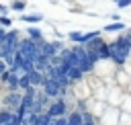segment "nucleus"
<instances>
[{
	"label": "nucleus",
	"mask_w": 131,
	"mask_h": 125,
	"mask_svg": "<svg viewBox=\"0 0 131 125\" xmlns=\"http://www.w3.org/2000/svg\"><path fill=\"white\" fill-rule=\"evenodd\" d=\"M127 53H129V39L127 37H121L119 41H115L108 47V57H113L117 61H125Z\"/></svg>",
	"instance_id": "obj_1"
},
{
	"label": "nucleus",
	"mask_w": 131,
	"mask_h": 125,
	"mask_svg": "<svg viewBox=\"0 0 131 125\" xmlns=\"http://www.w3.org/2000/svg\"><path fill=\"white\" fill-rule=\"evenodd\" d=\"M63 113H66V105H63V102H55V105H51V107L47 109V115L53 117V119H55V117H61Z\"/></svg>",
	"instance_id": "obj_2"
},
{
	"label": "nucleus",
	"mask_w": 131,
	"mask_h": 125,
	"mask_svg": "<svg viewBox=\"0 0 131 125\" xmlns=\"http://www.w3.org/2000/svg\"><path fill=\"white\" fill-rule=\"evenodd\" d=\"M70 37H72L74 41H78V43H86V41H90V39L98 37V33H86V35H80V33H72Z\"/></svg>",
	"instance_id": "obj_3"
},
{
	"label": "nucleus",
	"mask_w": 131,
	"mask_h": 125,
	"mask_svg": "<svg viewBox=\"0 0 131 125\" xmlns=\"http://www.w3.org/2000/svg\"><path fill=\"white\" fill-rule=\"evenodd\" d=\"M68 125H84V117L80 113H74L70 119H68Z\"/></svg>",
	"instance_id": "obj_4"
},
{
	"label": "nucleus",
	"mask_w": 131,
	"mask_h": 125,
	"mask_svg": "<svg viewBox=\"0 0 131 125\" xmlns=\"http://www.w3.org/2000/svg\"><path fill=\"white\" fill-rule=\"evenodd\" d=\"M25 20H29V23H37V20H41V16H39V14H33V16H25Z\"/></svg>",
	"instance_id": "obj_5"
},
{
	"label": "nucleus",
	"mask_w": 131,
	"mask_h": 125,
	"mask_svg": "<svg viewBox=\"0 0 131 125\" xmlns=\"http://www.w3.org/2000/svg\"><path fill=\"white\" fill-rule=\"evenodd\" d=\"M12 8H14V10H23V8H25V2H20V0H18V2H14V4H12Z\"/></svg>",
	"instance_id": "obj_6"
},
{
	"label": "nucleus",
	"mask_w": 131,
	"mask_h": 125,
	"mask_svg": "<svg viewBox=\"0 0 131 125\" xmlns=\"http://www.w3.org/2000/svg\"><path fill=\"white\" fill-rule=\"evenodd\" d=\"M119 29H123V25H119V23H117V25H108V27H106V31H119Z\"/></svg>",
	"instance_id": "obj_7"
},
{
	"label": "nucleus",
	"mask_w": 131,
	"mask_h": 125,
	"mask_svg": "<svg viewBox=\"0 0 131 125\" xmlns=\"http://www.w3.org/2000/svg\"><path fill=\"white\" fill-rule=\"evenodd\" d=\"M129 2H131V0H119V6H121V8H123V6H127V4H129Z\"/></svg>",
	"instance_id": "obj_8"
},
{
	"label": "nucleus",
	"mask_w": 131,
	"mask_h": 125,
	"mask_svg": "<svg viewBox=\"0 0 131 125\" xmlns=\"http://www.w3.org/2000/svg\"><path fill=\"white\" fill-rule=\"evenodd\" d=\"M0 23H2V25H10V20H8L6 16H2V18H0Z\"/></svg>",
	"instance_id": "obj_9"
},
{
	"label": "nucleus",
	"mask_w": 131,
	"mask_h": 125,
	"mask_svg": "<svg viewBox=\"0 0 131 125\" xmlns=\"http://www.w3.org/2000/svg\"><path fill=\"white\" fill-rule=\"evenodd\" d=\"M2 72H6V64H4V61H0V74H2Z\"/></svg>",
	"instance_id": "obj_10"
},
{
	"label": "nucleus",
	"mask_w": 131,
	"mask_h": 125,
	"mask_svg": "<svg viewBox=\"0 0 131 125\" xmlns=\"http://www.w3.org/2000/svg\"><path fill=\"white\" fill-rule=\"evenodd\" d=\"M0 12H4V6H2V4H0Z\"/></svg>",
	"instance_id": "obj_11"
}]
</instances>
